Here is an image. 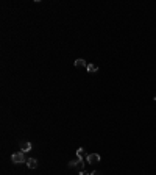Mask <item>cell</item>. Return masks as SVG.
I'll return each instance as SVG.
<instances>
[{
  "mask_svg": "<svg viewBox=\"0 0 156 175\" xmlns=\"http://www.w3.org/2000/svg\"><path fill=\"white\" fill-rule=\"evenodd\" d=\"M86 69H88V72H89V73L98 72V67H97V66H94V64H88V67H86Z\"/></svg>",
  "mask_w": 156,
  "mask_h": 175,
  "instance_id": "obj_8",
  "label": "cell"
},
{
  "mask_svg": "<svg viewBox=\"0 0 156 175\" xmlns=\"http://www.w3.org/2000/svg\"><path fill=\"white\" fill-rule=\"evenodd\" d=\"M81 166H83V161L81 160H72L70 163H69V167H81Z\"/></svg>",
  "mask_w": 156,
  "mask_h": 175,
  "instance_id": "obj_6",
  "label": "cell"
},
{
  "mask_svg": "<svg viewBox=\"0 0 156 175\" xmlns=\"http://www.w3.org/2000/svg\"><path fill=\"white\" fill-rule=\"evenodd\" d=\"M98 161H100V155L98 153H89L88 158H86V163H89V164H97Z\"/></svg>",
  "mask_w": 156,
  "mask_h": 175,
  "instance_id": "obj_2",
  "label": "cell"
},
{
  "mask_svg": "<svg viewBox=\"0 0 156 175\" xmlns=\"http://www.w3.org/2000/svg\"><path fill=\"white\" fill-rule=\"evenodd\" d=\"M11 163H14V164L27 163V160H25V155H24V152H17V153H13V155H11Z\"/></svg>",
  "mask_w": 156,
  "mask_h": 175,
  "instance_id": "obj_1",
  "label": "cell"
},
{
  "mask_svg": "<svg viewBox=\"0 0 156 175\" xmlns=\"http://www.w3.org/2000/svg\"><path fill=\"white\" fill-rule=\"evenodd\" d=\"M30 150H31V144H30L28 141H24V142H21V152L27 153V152H30Z\"/></svg>",
  "mask_w": 156,
  "mask_h": 175,
  "instance_id": "obj_4",
  "label": "cell"
},
{
  "mask_svg": "<svg viewBox=\"0 0 156 175\" xmlns=\"http://www.w3.org/2000/svg\"><path fill=\"white\" fill-rule=\"evenodd\" d=\"M91 175H100V173H98V172L95 170V172H92V173H91Z\"/></svg>",
  "mask_w": 156,
  "mask_h": 175,
  "instance_id": "obj_10",
  "label": "cell"
},
{
  "mask_svg": "<svg viewBox=\"0 0 156 175\" xmlns=\"http://www.w3.org/2000/svg\"><path fill=\"white\" fill-rule=\"evenodd\" d=\"M77 158L81 160V161H84V160L88 158V153H86V150H84V147H80V149L77 150Z\"/></svg>",
  "mask_w": 156,
  "mask_h": 175,
  "instance_id": "obj_3",
  "label": "cell"
},
{
  "mask_svg": "<svg viewBox=\"0 0 156 175\" xmlns=\"http://www.w3.org/2000/svg\"><path fill=\"white\" fill-rule=\"evenodd\" d=\"M27 166H28L30 169H36V167H38V160L28 158V160H27Z\"/></svg>",
  "mask_w": 156,
  "mask_h": 175,
  "instance_id": "obj_5",
  "label": "cell"
},
{
  "mask_svg": "<svg viewBox=\"0 0 156 175\" xmlns=\"http://www.w3.org/2000/svg\"><path fill=\"white\" fill-rule=\"evenodd\" d=\"M73 64H75L77 67H88V63H86L84 60H81V58L75 60V63H73Z\"/></svg>",
  "mask_w": 156,
  "mask_h": 175,
  "instance_id": "obj_7",
  "label": "cell"
},
{
  "mask_svg": "<svg viewBox=\"0 0 156 175\" xmlns=\"http://www.w3.org/2000/svg\"><path fill=\"white\" fill-rule=\"evenodd\" d=\"M154 100H156V94H154Z\"/></svg>",
  "mask_w": 156,
  "mask_h": 175,
  "instance_id": "obj_11",
  "label": "cell"
},
{
  "mask_svg": "<svg viewBox=\"0 0 156 175\" xmlns=\"http://www.w3.org/2000/svg\"><path fill=\"white\" fill-rule=\"evenodd\" d=\"M80 175H89V173H88L86 170H81V172H80Z\"/></svg>",
  "mask_w": 156,
  "mask_h": 175,
  "instance_id": "obj_9",
  "label": "cell"
}]
</instances>
